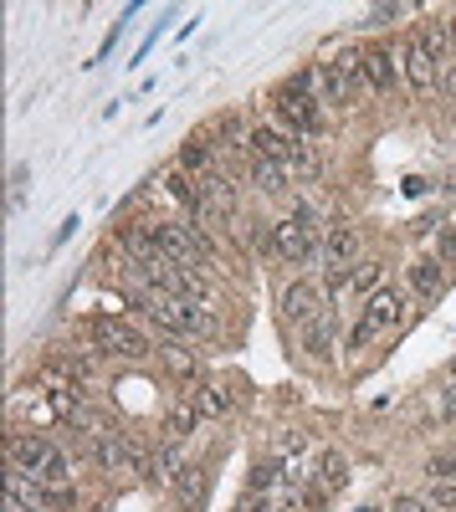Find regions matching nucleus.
<instances>
[{
	"mask_svg": "<svg viewBox=\"0 0 456 512\" xmlns=\"http://www.w3.org/2000/svg\"><path fill=\"white\" fill-rule=\"evenodd\" d=\"M323 262H328V272H349L359 262V226H349V221L328 226L323 231Z\"/></svg>",
	"mask_w": 456,
	"mask_h": 512,
	"instance_id": "nucleus-7",
	"label": "nucleus"
},
{
	"mask_svg": "<svg viewBox=\"0 0 456 512\" xmlns=\"http://www.w3.org/2000/svg\"><path fill=\"white\" fill-rule=\"evenodd\" d=\"M441 420H456V384H451L446 400H441Z\"/></svg>",
	"mask_w": 456,
	"mask_h": 512,
	"instance_id": "nucleus-37",
	"label": "nucleus"
},
{
	"mask_svg": "<svg viewBox=\"0 0 456 512\" xmlns=\"http://www.w3.org/2000/svg\"><path fill=\"white\" fill-rule=\"evenodd\" d=\"M185 472V456H180V441H159L154 446V456H149V482H159V487H175V477Z\"/></svg>",
	"mask_w": 456,
	"mask_h": 512,
	"instance_id": "nucleus-16",
	"label": "nucleus"
},
{
	"mask_svg": "<svg viewBox=\"0 0 456 512\" xmlns=\"http://www.w3.org/2000/svg\"><path fill=\"white\" fill-rule=\"evenodd\" d=\"M400 313H405V297L395 292V287H380L375 297L364 303V323L375 328V333H385V328H395L400 323Z\"/></svg>",
	"mask_w": 456,
	"mask_h": 512,
	"instance_id": "nucleus-14",
	"label": "nucleus"
},
{
	"mask_svg": "<svg viewBox=\"0 0 456 512\" xmlns=\"http://www.w3.org/2000/svg\"><path fill=\"white\" fill-rule=\"evenodd\" d=\"M303 451H308V436H303V431L277 436V456H303Z\"/></svg>",
	"mask_w": 456,
	"mask_h": 512,
	"instance_id": "nucleus-31",
	"label": "nucleus"
},
{
	"mask_svg": "<svg viewBox=\"0 0 456 512\" xmlns=\"http://www.w3.org/2000/svg\"><path fill=\"white\" fill-rule=\"evenodd\" d=\"M205 497H211V466H200V461H185V472L175 477V502L185 512H200Z\"/></svg>",
	"mask_w": 456,
	"mask_h": 512,
	"instance_id": "nucleus-10",
	"label": "nucleus"
},
{
	"mask_svg": "<svg viewBox=\"0 0 456 512\" xmlns=\"http://www.w3.org/2000/svg\"><path fill=\"white\" fill-rule=\"evenodd\" d=\"M272 103H277V118H282L287 134H303V139H308V134H318V128H323V108H318V93H313L308 72L287 77Z\"/></svg>",
	"mask_w": 456,
	"mask_h": 512,
	"instance_id": "nucleus-2",
	"label": "nucleus"
},
{
	"mask_svg": "<svg viewBox=\"0 0 456 512\" xmlns=\"http://www.w3.org/2000/svg\"><path fill=\"white\" fill-rule=\"evenodd\" d=\"M369 338H375V328H369L364 318L349 328V354H359V349H369Z\"/></svg>",
	"mask_w": 456,
	"mask_h": 512,
	"instance_id": "nucleus-33",
	"label": "nucleus"
},
{
	"mask_svg": "<svg viewBox=\"0 0 456 512\" xmlns=\"http://www.w3.org/2000/svg\"><path fill=\"white\" fill-rule=\"evenodd\" d=\"M6 512H47L36 502V487H26V472H6Z\"/></svg>",
	"mask_w": 456,
	"mask_h": 512,
	"instance_id": "nucleus-21",
	"label": "nucleus"
},
{
	"mask_svg": "<svg viewBox=\"0 0 456 512\" xmlns=\"http://www.w3.org/2000/svg\"><path fill=\"white\" fill-rule=\"evenodd\" d=\"M252 185L267 190V195H282L287 185H293V169L277 164V159H252Z\"/></svg>",
	"mask_w": 456,
	"mask_h": 512,
	"instance_id": "nucleus-19",
	"label": "nucleus"
},
{
	"mask_svg": "<svg viewBox=\"0 0 456 512\" xmlns=\"http://www.w3.org/2000/svg\"><path fill=\"white\" fill-rule=\"evenodd\" d=\"M400 72H405V82H410V93H431V88H441V67H436V57L421 47V36H410V41H405Z\"/></svg>",
	"mask_w": 456,
	"mask_h": 512,
	"instance_id": "nucleus-6",
	"label": "nucleus"
},
{
	"mask_svg": "<svg viewBox=\"0 0 456 512\" xmlns=\"http://www.w3.org/2000/svg\"><path fill=\"white\" fill-rule=\"evenodd\" d=\"M446 379H451V384H456V359H451V364H446Z\"/></svg>",
	"mask_w": 456,
	"mask_h": 512,
	"instance_id": "nucleus-39",
	"label": "nucleus"
},
{
	"mask_svg": "<svg viewBox=\"0 0 456 512\" xmlns=\"http://www.w3.org/2000/svg\"><path fill=\"white\" fill-rule=\"evenodd\" d=\"M390 512H436L426 497H410V492H400L395 502H390Z\"/></svg>",
	"mask_w": 456,
	"mask_h": 512,
	"instance_id": "nucleus-32",
	"label": "nucleus"
},
{
	"mask_svg": "<svg viewBox=\"0 0 456 512\" xmlns=\"http://www.w3.org/2000/svg\"><path fill=\"white\" fill-rule=\"evenodd\" d=\"M410 287H416L421 297H436L441 292V262H416L410 267Z\"/></svg>",
	"mask_w": 456,
	"mask_h": 512,
	"instance_id": "nucleus-25",
	"label": "nucleus"
},
{
	"mask_svg": "<svg viewBox=\"0 0 456 512\" xmlns=\"http://www.w3.org/2000/svg\"><path fill=\"white\" fill-rule=\"evenodd\" d=\"M200 420H205V410H200V400L190 395L185 405H175V410H170L164 431H170V441H185V436H195V431H200Z\"/></svg>",
	"mask_w": 456,
	"mask_h": 512,
	"instance_id": "nucleus-20",
	"label": "nucleus"
},
{
	"mask_svg": "<svg viewBox=\"0 0 456 512\" xmlns=\"http://www.w3.org/2000/svg\"><path fill=\"white\" fill-rule=\"evenodd\" d=\"M272 251L282 256V262H298V267H303V262H313V256L323 251V236L308 231L298 216H287V221L272 226Z\"/></svg>",
	"mask_w": 456,
	"mask_h": 512,
	"instance_id": "nucleus-4",
	"label": "nucleus"
},
{
	"mask_svg": "<svg viewBox=\"0 0 456 512\" xmlns=\"http://www.w3.org/2000/svg\"><path fill=\"white\" fill-rule=\"evenodd\" d=\"M195 400H200V410H205V415H226V410L236 405V384H231V379H211Z\"/></svg>",
	"mask_w": 456,
	"mask_h": 512,
	"instance_id": "nucleus-22",
	"label": "nucleus"
},
{
	"mask_svg": "<svg viewBox=\"0 0 456 512\" xmlns=\"http://www.w3.org/2000/svg\"><path fill=\"white\" fill-rule=\"evenodd\" d=\"M416 36H421V47L436 57V67H441V72L456 62V21H426Z\"/></svg>",
	"mask_w": 456,
	"mask_h": 512,
	"instance_id": "nucleus-11",
	"label": "nucleus"
},
{
	"mask_svg": "<svg viewBox=\"0 0 456 512\" xmlns=\"http://www.w3.org/2000/svg\"><path fill=\"white\" fill-rule=\"evenodd\" d=\"M144 313L175 338H211L216 333V313L195 303V297H144Z\"/></svg>",
	"mask_w": 456,
	"mask_h": 512,
	"instance_id": "nucleus-1",
	"label": "nucleus"
},
{
	"mask_svg": "<svg viewBox=\"0 0 456 512\" xmlns=\"http://www.w3.org/2000/svg\"><path fill=\"white\" fill-rule=\"evenodd\" d=\"M308 487H313V492H323V497L344 492V487H349V456H344V451H334V446H323V451L313 456V477H308Z\"/></svg>",
	"mask_w": 456,
	"mask_h": 512,
	"instance_id": "nucleus-8",
	"label": "nucleus"
},
{
	"mask_svg": "<svg viewBox=\"0 0 456 512\" xmlns=\"http://www.w3.org/2000/svg\"><path fill=\"white\" fill-rule=\"evenodd\" d=\"M93 456L108 466V472H149V461L129 446V441H123V436H93Z\"/></svg>",
	"mask_w": 456,
	"mask_h": 512,
	"instance_id": "nucleus-9",
	"label": "nucleus"
},
{
	"mask_svg": "<svg viewBox=\"0 0 456 512\" xmlns=\"http://www.w3.org/2000/svg\"><path fill=\"white\" fill-rule=\"evenodd\" d=\"M339 72L349 77V88H354V93H369V72H364V52H344V57H339Z\"/></svg>",
	"mask_w": 456,
	"mask_h": 512,
	"instance_id": "nucleus-26",
	"label": "nucleus"
},
{
	"mask_svg": "<svg viewBox=\"0 0 456 512\" xmlns=\"http://www.w3.org/2000/svg\"><path fill=\"white\" fill-rule=\"evenodd\" d=\"M47 456H52V441H41V436H11V466H16V472H26L31 482L41 477Z\"/></svg>",
	"mask_w": 456,
	"mask_h": 512,
	"instance_id": "nucleus-13",
	"label": "nucleus"
},
{
	"mask_svg": "<svg viewBox=\"0 0 456 512\" xmlns=\"http://www.w3.org/2000/svg\"><path fill=\"white\" fill-rule=\"evenodd\" d=\"M36 482H47V487H72V456H67L62 446H52V456H47V466H41Z\"/></svg>",
	"mask_w": 456,
	"mask_h": 512,
	"instance_id": "nucleus-23",
	"label": "nucleus"
},
{
	"mask_svg": "<svg viewBox=\"0 0 456 512\" xmlns=\"http://www.w3.org/2000/svg\"><path fill=\"white\" fill-rule=\"evenodd\" d=\"M364 72H369V93H390L400 77V52H390V47L364 52Z\"/></svg>",
	"mask_w": 456,
	"mask_h": 512,
	"instance_id": "nucleus-15",
	"label": "nucleus"
},
{
	"mask_svg": "<svg viewBox=\"0 0 456 512\" xmlns=\"http://www.w3.org/2000/svg\"><path fill=\"white\" fill-rule=\"evenodd\" d=\"M303 354H308L313 364H328V354H334V313L303 323Z\"/></svg>",
	"mask_w": 456,
	"mask_h": 512,
	"instance_id": "nucleus-17",
	"label": "nucleus"
},
{
	"mask_svg": "<svg viewBox=\"0 0 456 512\" xmlns=\"http://www.w3.org/2000/svg\"><path fill=\"white\" fill-rule=\"evenodd\" d=\"M426 477H431V482H456V456H451V451L431 456V461H426Z\"/></svg>",
	"mask_w": 456,
	"mask_h": 512,
	"instance_id": "nucleus-28",
	"label": "nucleus"
},
{
	"mask_svg": "<svg viewBox=\"0 0 456 512\" xmlns=\"http://www.w3.org/2000/svg\"><path fill=\"white\" fill-rule=\"evenodd\" d=\"M308 82H313V93H318L323 103H349V98H354V88H349V77L339 72V62L308 67Z\"/></svg>",
	"mask_w": 456,
	"mask_h": 512,
	"instance_id": "nucleus-12",
	"label": "nucleus"
},
{
	"mask_svg": "<svg viewBox=\"0 0 456 512\" xmlns=\"http://www.w3.org/2000/svg\"><path fill=\"white\" fill-rule=\"evenodd\" d=\"M436 262H441V267L456 262V231H441V241H436Z\"/></svg>",
	"mask_w": 456,
	"mask_h": 512,
	"instance_id": "nucleus-35",
	"label": "nucleus"
},
{
	"mask_svg": "<svg viewBox=\"0 0 456 512\" xmlns=\"http://www.w3.org/2000/svg\"><path fill=\"white\" fill-rule=\"evenodd\" d=\"M236 512H277V492H252V487H246V497L236 502Z\"/></svg>",
	"mask_w": 456,
	"mask_h": 512,
	"instance_id": "nucleus-30",
	"label": "nucleus"
},
{
	"mask_svg": "<svg viewBox=\"0 0 456 512\" xmlns=\"http://www.w3.org/2000/svg\"><path fill=\"white\" fill-rule=\"evenodd\" d=\"M441 93H446V98H451V103H456V62H451V67H446V72H441Z\"/></svg>",
	"mask_w": 456,
	"mask_h": 512,
	"instance_id": "nucleus-36",
	"label": "nucleus"
},
{
	"mask_svg": "<svg viewBox=\"0 0 456 512\" xmlns=\"http://www.w3.org/2000/svg\"><path fill=\"white\" fill-rule=\"evenodd\" d=\"M426 502H431L436 512H456V482H431Z\"/></svg>",
	"mask_w": 456,
	"mask_h": 512,
	"instance_id": "nucleus-29",
	"label": "nucleus"
},
{
	"mask_svg": "<svg viewBox=\"0 0 456 512\" xmlns=\"http://www.w3.org/2000/svg\"><path fill=\"white\" fill-rule=\"evenodd\" d=\"M390 21H400V6H395V0H385V6L369 11V21H364V26H390Z\"/></svg>",
	"mask_w": 456,
	"mask_h": 512,
	"instance_id": "nucleus-34",
	"label": "nucleus"
},
{
	"mask_svg": "<svg viewBox=\"0 0 456 512\" xmlns=\"http://www.w3.org/2000/svg\"><path fill=\"white\" fill-rule=\"evenodd\" d=\"M180 169H195V175L205 180V175H211V144H205V139H185V149H180Z\"/></svg>",
	"mask_w": 456,
	"mask_h": 512,
	"instance_id": "nucleus-24",
	"label": "nucleus"
},
{
	"mask_svg": "<svg viewBox=\"0 0 456 512\" xmlns=\"http://www.w3.org/2000/svg\"><path fill=\"white\" fill-rule=\"evenodd\" d=\"M93 344H98L103 354H113V359H149V354H154L149 338H144L139 328H129V323H118V318H98V323H93Z\"/></svg>",
	"mask_w": 456,
	"mask_h": 512,
	"instance_id": "nucleus-3",
	"label": "nucleus"
},
{
	"mask_svg": "<svg viewBox=\"0 0 456 512\" xmlns=\"http://www.w3.org/2000/svg\"><path fill=\"white\" fill-rule=\"evenodd\" d=\"M380 277H385L380 262H364V267L354 272V292H369V297H375V292H380Z\"/></svg>",
	"mask_w": 456,
	"mask_h": 512,
	"instance_id": "nucleus-27",
	"label": "nucleus"
},
{
	"mask_svg": "<svg viewBox=\"0 0 456 512\" xmlns=\"http://www.w3.org/2000/svg\"><path fill=\"white\" fill-rule=\"evenodd\" d=\"M359 512H390V507H375V502H364V507H359Z\"/></svg>",
	"mask_w": 456,
	"mask_h": 512,
	"instance_id": "nucleus-38",
	"label": "nucleus"
},
{
	"mask_svg": "<svg viewBox=\"0 0 456 512\" xmlns=\"http://www.w3.org/2000/svg\"><path fill=\"white\" fill-rule=\"evenodd\" d=\"M287 482H298V472H287L282 456H267L252 466V492H282Z\"/></svg>",
	"mask_w": 456,
	"mask_h": 512,
	"instance_id": "nucleus-18",
	"label": "nucleus"
},
{
	"mask_svg": "<svg viewBox=\"0 0 456 512\" xmlns=\"http://www.w3.org/2000/svg\"><path fill=\"white\" fill-rule=\"evenodd\" d=\"M323 313H328V292H323L318 282L298 277V282L282 287V318H287V323H313V318H323Z\"/></svg>",
	"mask_w": 456,
	"mask_h": 512,
	"instance_id": "nucleus-5",
	"label": "nucleus"
}]
</instances>
